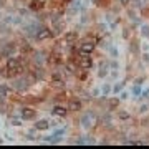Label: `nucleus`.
<instances>
[{"mask_svg": "<svg viewBox=\"0 0 149 149\" xmlns=\"http://www.w3.org/2000/svg\"><path fill=\"white\" fill-rule=\"evenodd\" d=\"M80 66L83 70H90L91 66H93V60L90 58V56H85V58L80 60Z\"/></svg>", "mask_w": 149, "mask_h": 149, "instance_id": "1", "label": "nucleus"}, {"mask_svg": "<svg viewBox=\"0 0 149 149\" xmlns=\"http://www.w3.org/2000/svg\"><path fill=\"white\" fill-rule=\"evenodd\" d=\"M50 37H53V33L50 32V30H47V28H45V30H42V33L38 32V35H37L38 40H45V38H50Z\"/></svg>", "mask_w": 149, "mask_h": 149, "instance_id": "2", "label": "nucleus"}, {"mask_svg": "<svg viewBox=\"0 0 149 149\" xmlns=\"http://www.w3.org/2000/svg\"><path fill=\"white\" fill-rule=\"evenodd\" d=\"M83 53H90V52H93L95 50V43H83V47L80 48Z\"/></svg>", "mask_w": 149, "mask_h": 149, "instance_id": "3", "label": "nucleus"}, {"mask_svg": "<svg viewBox=\"0 0 149 149\" xmlns=\"http://www.w3.org/2000/svg\"><path fill=\"white\" fill-rule=\"evenodd\" d=\"M30 7H32V10H42L43 8V2L42 0H32Z\"/></svg>", "mask_w": 149, "mask_h": 149, "instance_id": "4", "label": "nucleus"}, {"mask_svg": "<svg viewBox=\"0 0 149 149\" xmlns=\"http://www.w3.org/2000/svg\"><path fill=\"white\" fill-rule=\"evenodd\" d=\"M80 108H81V103L80 101H71V103H70L68 109H70V111H78Z\"/></svg>", "mask_w": 149, "mask_h": 149, "instance_id": "5", "label": "nucleus"}, {"mask_svg": "<svg viewBox=\"0 0 149 149\" xmlns=\"http://www.w3.org/2000/svg\"><path fill=\"white\" fill-rule=\"evenodd\" d=\"M35 116V111L33 109H23V118H27V119H30V118Z\"/></svg>", "mask_w": 149, "mask_h": 149, "instance_id": "6", "label": "nucleus"}, {"mask_svg": "<svg viewBox=\"0 0 149 149\" xmlns=\"http://www.w3.org/2000/svg\"><path fill=\"white\" fill-rule=\"evenodd\" d=\"M53 111L56 113L58 116H65V114H66V109H63V108H55Z\"/></svg>", "mask_w": 149, "mask_h": 149, "instance_id": "7", "label": "nucleus"}, {"mask_svg": "<svg viewBox=\"0 0 149 149\" xmlns=\"http://www.w3.org/2000/svg\"><path fill=\"white\" fill-rule=\"evenodd\" d=\"M48 126H47V121H40V123H37V129H47Z\"/></svg>", "mask_w": 149, "mask_h": 149, "instance_id": "8", "label": "nucleus"}, {"mask_svg": "<svg viewBox=\"0 0 149 149\" xmlns=\"http://www.w3.org/2000/svg\"><path fill=\"white\" fill-rule=\"evenodd\" d=\"M5 93H7V88L3 85H0V96H3Z\"/></svg>", "mask_w": 149, "mask_h": 149, "instance_id": "9", "label": "nucleus"}, {"mask_svg": "<svg viewBox=\"0 0 149 149\" xmlns=\"http://www.w3.org/2000/svg\"><path fill=\"white\" fill-rule=\"evenodd\" d=\"M65 2H70V0H65Z\"/></svg>", "mask_w": 149, "mask_h": 149, "instance_id": "10", "label": "nucleus"}]
</instances>
